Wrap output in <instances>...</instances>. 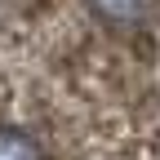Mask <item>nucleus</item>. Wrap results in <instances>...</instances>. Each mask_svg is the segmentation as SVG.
<instances>
[{
  "mask_svg": "<svg viewBox=\"0 0 160 160\" xmlns=\"http://www.w3.org/2000/svg\"><path fill=\"white\" fill-rule=\"evenodd\" d=\"M85 5L93 9L98 22H107L111 31H133V27H142V18H147V0H85Z\"/></svg>",
  "mask_w": 160,
  "mask_h": 160,
  "instance_id": "f257e3e1",
  "label": "nucleus"
},
{
  "mask_svg": "<svg viewBox=\"0 0 160 160\" xmlns=\"http://www.w3.org/2000/svg\"><path fill=\"white\" fill-rule=\"evenodd\" d=\"M0 160H45V151L22 129H0Z\"/></svg>",
  "mask_w": 160,
  "mask_h": 160,
  "instance_id": "f03ea898",
  "label": "nucleus"
}]
</instances>
